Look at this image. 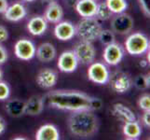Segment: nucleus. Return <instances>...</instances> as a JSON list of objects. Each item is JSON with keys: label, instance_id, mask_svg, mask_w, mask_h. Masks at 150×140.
I'll use <instances>...</instances> for the list:
<instances>
[{"label": "nucleus", "instance_id": "nucleus-22", "mask_svg": "<svg viewBox=\"0 0 150 140\" xmlns=\"http://www.w3.org/2000/svg\"><path fill=\"white\" fill-rule=\"evenodd\" d=\"M25 103L19 99L9 100L6 105V110L11 117L18 118L24 114Z\"/></svg>", "mask_w": 150, "mask_h": 140}, {"label": "nucleus", "instance_id": "nucleus-37", "mask_svg": "<svg viewBox=\"0 0 150 140\" xmlns=\"http://www.w3.org/2000/svg\"><path fill=\"white\" fill-rule=\"evenodd\" d=\"M22 1H24V2H33L35 0H22Z\"/></svg>", "mask_w": 150, "mask_h": 140}, {"label": "nucleus", "instance_id": "nucleus-30", "mask_svg": "<svg viewBox=\"0 0 150 140\" xmlns=\"http://www.w3.org/2000/svg\"><path fill=\"white\" fill-rule=\"evenodd\" d=\"M144 13L149 17L150 15V0H138Z\"/></svg>", "mask_w": 150, "mask_h": 140}, {"label": "nucleus", "instance_id": "nucleus-38", "mask_svg": "<svg viewBox=\"0 0 150 140\" xmlns=\"http://www.w3.org/2000/svg\"><path fill=\"white\" fill-rule=\"evenodd\" d=\"M1 79H2V71L0 69V80H1Z\"/></svg>", "mask_w": 150, "mask_h": 140}, {"label": "nucleus", "instance_id": "nucleus-14", "mask_svg": "<svg viewBox=\"0 0 150 140\" xmlns=\"http://www.w3.org/2000/svg\"><path fill=\"white\" fill-rule=\"evenodd\" d=\"M64 16V10L62 6L55 1H51L48 5L47 9L45 10L44 18L49 23H58L61 22Z\"/></svg>", "mask_w": 150, "mask_h": 140}, {"label": "nucleus", "instance_id": "nucleus-10", "mask_svg": "<svg viewBox=\"0 0 150 140\" xmlns=\"http://www.w3.org/2000/svg\"><path fill=\"white\" fill-rule=\"evenodd\" d=\"M14 51L19 59L29 61L35 55V46L29 39H20L15 44Z\"/></svg>", "mask_w": 150, "mask_h": 140}, {"label": "nucleus", "instance_id": "nucleus-4", "mask_svg": "<svg viewBox=\"0 0 150 140\" xmlns=\"http://www.w3.org/2000/svg\"><path fill=\"white\" fill-rule=\"evenodd\" d=\"M125 48L131 55H142L149 50V40L146 35L133 33L127 38Z\"/></svg>", "mask_w": 150, "mask_h": 140}, {"label": "nucleus", "instance_id": "nucleus-29", "mask_svg": "<svg viewBox=\"0 0 150 140\" xmlns=\"http://www.w3.org/2000/svg\"><path fill=\"white\" fill-rule=\"evenodd\" d=\"M10 93V90L8 85L6 83V82H2L0 81V100H6L8 98Z\"/></svg>", "mask_w": 150, "mask_h": 140}, {"label": "nucleus", "instance_id": "nucleus-23", "mask_svg": "<svg viewBox=\"0 0 150 140\" xmlns=\"http://www.w3.org/2000/svg\"><path fill=\"white\" fill-rule=\"evenodd\" d=\"M141 126L136 121L124 122L123 134L126 137L130 139H136L141 136Z\"/></svg>", "mask_w": 150, "mask_h": 140}, {"label": "nucleus", "instance_id": "nucleus-2", "mask_svg": "<svg viewBox=\"0 0 150 140\" xmlns=\"http://www.w3.org/2000/svg\"><path fill=\"white\" fill-rule=\"evenodd\" d=\"M68 128L73 136L90 137L98 131L99 121L91 110L74 111L68 119Z\"/></svg>", "mask_w": 150, "mask_h": 140}, {"label": "nucleus", "instance_id": "nucleus-36", "mask_svg": "<svg viewBox=\"0 0 150 140\" xmlns=\"http://www.w3.org/2000/svg\"><path fill=\"white\" fill-rule=\"evenodd\" d=\"M148 63H149L148 61L143 60V61H141V62H140V65H141V66H143V67H146V66L148 65Z\"/></svg>", "mask_w": 150, "mask_h": 140}, {"label": "nucleus", "instance_id": "nucleus-11", "mask_svg": "<svg viewBox=\"0 0 150 140\" xmlns=\"http://www.w3.org/2000/svg\"><path fill=\"white\" fill-rule=\"evenodd\" d=\"M77 65H79V61H77L76 57L74 53L73 50H66L62 53L58 59V68L62 72H65V73H71L74 72Z\"/></svg>", "mask_w": 150, "mask_h": 140}, {"label": "nucleus", "instance_id": "nucleus-34", "mask_svg": "<svg viewBox=\"0 0 150 140\" xmlns=\"http://www.w3.org/2000/svg\"><path fill=\"white\" fill-rule=\"evenodd\" d=\"M8 7V0H0V13H4Z\"/></svg>", "mask_w": 150, "mask_h": 140}, {"label": "nucleus", "instance_id": "nucleus-35", "mask_svg": "<svg viewBox=\"0 0 150 140\" xmlns=\"http://www.w3.org/2000/svg\"><path fill=\"white\" fill-rule=\"evenodd\" d=\"M6 129V122H5L4 119L0 116V134H2Z\"/></svg>", "mask_w": 150, "mask_h": 140}, {"label": "nucleus", "instance_id": "nucleus-32", "mask_svg": "<svg viewBox=\"0 0 150 140\" xmlns=\"http://www.w3.org/2000/svg\"><path fill=\"white\" fill-rule=\"evenodd\" d=\"M8 59V53L2 45H0V65L4 64Z\"/></svg>", "mask_w": 150, "mask_h": 140}, {"label": "nucleus", "instance_id": "nucleus-20", "mask_svg": "<svg viewBox=\"0 0 150 140\" xmlns=\"http://www.w3.org/2000/svg\"><path fill=\"white\" fill-rule=\"evenodd\" d=\"M48 27V22L44 17L35 16L30 19L27 24V29L34 36H41L45 33Z\"/></svg>", "mask_w": 150, "mask_h": 140}, {"label": "nucleus", "instance_id": "nucleus-19", "mask_svg": "<svg viewBox=\"0 0 150 140\" xmlns=\"http://www.w3.org/2000/svg\"><path fill=\"white\" fill-rule=\"evenodd\" d=\"M44 108L43 98L38 95H34L25 103L24 113L30 116H37L42 112Z\"/></svg>", "mask_w": 150, "mask_h": 140}, {"label": "nucleus", "instance_id": "nucleus-6", "mask_svg": "<svg viewBox=\"0 0 150 140\" xmlns=\"http://www.w3.org/2000/svg\"><path fill=\"white\" fill-rule=\"evenodd\" d=\"M108 82L110 83L111 89L117 93H124L128 92L132 84L130 76L122 71L114 72L111 76H109Z\"/></svg>", "mask_w": 150, "mask_h": 140}, {"label": "nucleus", "instance_id": "nucleus-5", "mask_svg": "<svg viewBox=\"0 0 150 140\" xmlns=\"http://www.w3.org/2000/svg\"><path fill=\"white\" fill-rule=\"evenodd\" d=\"M74 53L76 57L77 61L83 65H91L95 58V49L91 42L83 41L77 43L75 46Z\"/></svg>", "mask_w": 150, "mask_h": 140}, {"label": "nucleus", "instance_id": "nucleus-27", "mask_svg": "<svg viewBox=\"0 0 150 140\" xmlns=\"http://www.w3.org/2000/svg\"><path fill=\"white\" fill-rule=\"evenodd\" d=\"M134 85L139 90H146L149 87V75H139L134 80Z\"/></svg>", "mask_w": 150, "mask_h": 140}, {"label": "nucleus", "instance_id": "nucleus-33", "mask_svg": "<svg viewBox=\"0 0 150 140\" xmlns=\"http://www.w3.org/2000/svg\"><path fill=\"white\" fill-rule=\"evenodd\" d=\"M142 120L144 124L146 127H150V111H144V115L142 117Z\"/></svg>", "mask_w": 150, "mask_h": 140}, {"label": "nucleus", "instance_id": "nucleus-8", "mask_svg": "<svg viewBox=\"0 0 150 140\" xmlns=\"http://www.w3.org/2000/svg\"><path fill=\"white\" fill-rule=\"evenodd\" d=\"M133 27V20L127 13H118L112 19L111 28L113 32L120 35H126L132 31Z\"/></svg>", "mask_w": 150, "mask_h": 140}, {"label": "nucleus", "instance_id": "nucleus-15", "mask_svg": "<svg viewBox=\"0 0 150 140\" xmlns=\"http://www.w3.org/2000/svg\"><path fill=\"white\" fill-rule=\"evenodd\" d=\"M97 3L95 0H79L76 4V9L81 17H94L96 13Z\"/></svg>", "mask_w": 150, "mask_h": 140}, {"label": "nucleus", "instance_id": "nucleus-21", "mask_svg": "<svg viewBox=\"0 0 150 140\" xmlns=\"http://www.w3.org/2000/svg\"><path fill=\"white\" fill-rule=\"evenodd\" d=\"M112 112L117 119H120L123 122L136 121V117L134 115V113L128 107H126L121 103L115 104L113 106Z\"/></svg>", "mask_w": 150, "mask_h": 140}, {"label": "nucleus", "instance_id": "nucleus-13", "mask_svg": "<svg viewBox=\"0 0 150 140\" xmlns=\"http://www.w3.org/2000/svg\"><path fill=\"white\" fill-rule=\"evenodd\" d=\"M57 74L56 72L50 68H44L39 71L37 76V82L38 86L44 89H50V88L55 86L57 83Z\"/></svg>", "mask_w": 150, "mask_h": 140}, {"label": "nucleus", "instance_id": "nucleus-3", "mask_svg": "<svg viewBox=\"0 0 150 140\" xmlns=\"http://www.w3.org/2000/svg\"><path fill=\"white\" fill-rule=\"evenodd\" d=\"M101 23L94 17L83 18L77 23L76 27V34L83 41L93 42L99 38L102 31Z\"/></svg>", "mask_w": 150, "mask_h": 140}, {"label": "nucleus", "instance_id": "nucleus-39", "mask_svg": "<svg viewBox=\"0 0 150 140\" xmlns=\"http://www.w3.org/2000/svg\"><path fill=\"white\" fill-rule=\"evenodd\" d=\"M95 1H96V0H95Z\"/></svg>", "mask_w": 150, "mask_h": 140}, {"label": "nucleus", "instance_id": "nucleus-24", "mask_svg": "<svg viewBox=\"0 0 150 140\" xmlns=\"http://www.w3.org/2000/svg\"><path fill=\"white\" fill-rule=\"evenodd\" d=\"M105 3L113 14L122 13L125 11L128 7L126 0H105Z\"/></svg>", "mask_w": 150, "mask_h": 140}, {"label": "nucleus", "instance_id": "nucleus-12", "mask_svg": "<svg viewBox=\"0 0 150 140\" xmlns=\"http://www.w3.org/2000/svg\"><path fill=\"white\" fill-rule=\"evenodd\" d=\"M54 35L60 40H70L76 35V26L70 22H59L54 28Z\"/></svg>", "mask_w": 150, "mask_h": 140}, {"label": "nucleus", "instance_id": "nucleus-18", "mask_svg": "<svg viewBox=\"0 0 150 140\" xmlns=\"http://www.w3.org/2000/svg\"><path fill=\"white\" fill-rule=\"evenodd\" d=\"M37 140H59L60 134L57 129L52 124H44L41 126L37 134H35Z\"/></svg>", "mask_w": 150, "mask_h": 140}, {"label": "nucleus", "instance_id": "nucleus-9", "mask_svg": "<svg viewBox=\"0 0 150 140\" xmlns=\"http://www.w3.org/2000/svg\"><path fill=\"white\" fill-rule=\"evenodd\" d=\"M124 56V50L120 44L118 43H111L106 45L103 50V57L105 62L109 65H117L121 62Z\"/></svg>", "mask_w": 150, "mask_h": 140}, {"label": "nucleus", "instance_id": "nucleus-7", "mask_svg": "<svg viewBox=\"0 0 150 140\" xmlns=\"http://www.w3.org/2000/svg\"><path fill=\"white\" fill-rule=\"evenodd\" d=\"M110 73L106 65L103 63H91L88 69V77L96 84H105L109 80Z\"/></svg>", "mask_w": 150, "mask_h": 140}, {"label": "nucleus", "instance_id": "nucleus-1", "mask_svg": "<svg viewBox=\"0 0 150 140\" xmlns=\"http://www.w3.org/2000/svg\"><path fill=\"white\" fill-rule=\"evenodd\" d=\"M43 98L44 104L61 110L79 111L98 110L102 107V101L84 92L76 91H52Z\"/></svg>", "mask_w": 150, "mask_h": 140}, {"label": "nucleus", "instance_id": "nucleus-31", "mask_svg": "<svg viewBox=\"0 0 150 140\" xmlns=\"http://www.w3.org/2000/svg\"><path fill=\"white\" fill-rule=\"evenodd\" d=\"M8 38V33L6 27H4L3 25H0V43L6 41Z\"/></svg>", "mask_w": 150, "mask_h": 140}, {"label": "nucleus", "instance_id": "nucleus-25", "mask_svg": "<svg viewBox=\"0 0 150 140\" xmlns=\"http://www.w3.org/2000/svg\"><path fill=\"white\" fill-rule=\"evenodd\" d=\"M95 16L99 20L106 21L113 16V12L109 9V8L107 7L105 2H102L100 4H97Z\"/></svg>", "mask_w": 150, "mask_h": 140}, {"label": "nucleus", "instance_id": "nucleus-28", "mask_svg": "<svg viewBox=\"0 0 150 140\" xmlns=\"http://www.w3.org/2000/svg\"><path fill=\"white\" fill-rule=\"evenodd\" d=\"M138 106L141 109H143L144 111H148L150 109V96H149V95H144L139 98Z\"/></svg>", "mask_w": 150, "mask_h": 140}, {"label": "nucleus", "instance_id": "nucleus-16", "mask_svg": "<svg viewBox=\"0 0 150 140\" xmlns=\"http://www.w3.org/2000/svg\"><path fill=\"white\" fill-rule=\"evenodd\" d=\"M26 16V9L22 3H14L8 6L4 12V17L10 22H18Z\"/></svg>", "mask_w": 150, "mask_h": 140}, {"label": "nucleus", "instance_id": "nucleus-26", "mask_svg": "<svg viewBox=\"0 0 150 140\" xmlns=\"http://www.w3.org/2000/svg\"><path fill=\"white\" fill-rule=\"evenodd\" d=\"M101 43L103 44V45H109L111 43H114L115 42V35H114V32L112 30H109V29H105V30H102L101 33L99 35V38Z\"/></svg>", "mask_w": 150, "mask_h": 140}, {"label": "nucleus", "instance_id": "nucleus-17", "mask_svg": "<svg viewBox=\"0 0 150 140\" xmlns=\"http://www.w3.org/2000/svg\"><path fill=\"white\" fill-rule=\"evenodd\" d=\"M38 59L43 63H49L52 61L56 56V50L54 46L51 43H42L38 47V50H35Z\"/></svg>", "mask_w": 150, "mask_h": 140}]
</instances>
